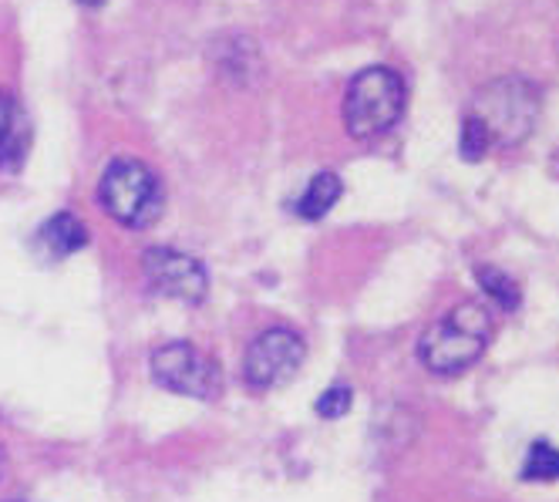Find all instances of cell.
<instances>
[{
  "mask_svg": "<svg viewBox=\"0 0 559 502\" xmlns=\"http://www.w3.org/2000/svg\"><path fill=\"white\" fill-rule=\"evenodd\" d=\"M492 340V314L486 303L462 300L438 318L418 340V358L431 374H462L486 355Z\"/></svg>",
  "mask_w": 559,
  "mask_h": 502,
  "instance_id": "obj_1",
  "label": "cell"
},
{
  "mask_svg": "<svg viewBox=\"0 0 559 502\" xmlns=\"http://www.w3.org/2000/svg\"><path fill=\"white\" fill-rule=\"evenodd\" d=\"M408 105L405 79L394 68L371 64L354 74L344 95V129L354 139H381L402 122Z\"/></svg>",
  "mask_w": 559,
  "mask_h": 502,
  "instance_id": "obj_2",
  "label": "cell"
},
{
  "mask_svg": "<svg viewBox=\"0 0 559 502\" xmlns=\"http://www.w3.org/2000/svg\"><path fill=\"white\" fill-rule=\"evenodd\" d=\"M102 210L126 229H148L166 206V192L158 176L139 159H115L98 182Z\"/></svg>",
  "mask_w": 559,
  "mask_h": 502,
  "instance_id": "obj_3",
  "label": "cell"
},
{
  "mask_svg": "<svg viewBox=\"0 0 559 502\" xmlns=\"http://www.w3.org/2000/svg\"><path fill=\"white\" fill-rule=\"evenodd\" d=\"M468 119L489 135V145H519L539 119V92L526 79H499L472 101Z\"/></svg>",
  "mask_w": 559,
  "mask_h": 502,
  "instance_id": "obj_4",
  "label": "cell"
},
{
  "mask_svg": "<svg viewBox=\"0 0 559 502\" xmlns=\"http://www.w3.org/2000/svg\"><path fill=\"white\" fill-rule=\"evenodd\" d=\"M148 368H152V378L163 384L166 392L182 395V398L213 402L223 392L219 364L206 351H199L195 344H186V340H169L163 347H155Z\"/></svg>",
  "mask_w": 559,
  "mask_h": 502,
  "instance_id": "obj_5",
  "label": "cell"
},
{
  "mask_svg": "<svg viewBox=\"0 0 559 502\" xmlns=\"http://www.w3.org/2000/svg\"><path fill=\"white\" fill-rule=\"evenodd\" d=\"M307 358V344L294 327L260 331L243 355V381L253 392H270L287 384Z\"/></svg>",
  "mask_w": 559,
  "mask_h": 502,
  "instance_id": "obj_6",
  "label": "cell"
},
{
  "mask_svg": "<svg viewBox=\"0 0 559 502\" xmlns=\"http://www.w3.org/2000/svg\"><path fill=\"white\" fill-rule=\"evenodd\" d=\"M145 280L166 297H176L182 303H203L210 294L206 266L195 256L176 250V247H152L142 256Z\"/></svg>",
  "mask_w": 559,
  "mask_h": 502,
  "instance_id": "obj_7",
  "label": "cell"
},
{
  "mask_svg": "<svg viewBox=\"0 0 559 502\" xmlns=\"http://www.w3.org/2000/svg\"><path fill=\"white\" fill-rule=\"evenodd\" d=\"M31 152V122L24 105L0 92V169L4 172H17Z\"/></svg>",
  "mask_w": 559,
  "mask_h": 502,
  "instance_id": "obj_8",
  "label": "cell"
},
{
  "mask_svg": "<svg viewBox=\"0 0 559 502\" xmlns=\"http://www.w3.org/2000/svg\"><path fill=\"white\" fill-rule=\"evenodd\" d=\"M37 247L55 260L71 256L88 247V226L74 213H55L41 229H37Z\"/></svg>",
  "mask_w": 559,
  "mask_h": 502,
  "instance_id": "obj_9",
  "label": "cell"
},
{
  "mask_svg": "<svg viewBox=\"0 0 559 502\" xmlns=\"http://www.w3.org/2000/svg\"><path fill=\"white\" fill-rule=\"evenodd\" d=\"M341 192H344V182H341L337 172H317L307 182L304 196L297 200V216H304V219H324L337 206Z\"/></svg>",
  "mask_w": 559,
  "mask_h": 502,
  "instance_id": "obj_10",
  "label": "cell"
},
{
  "mask_svg": "<svg viewBox=\"0 0 559 502\" xmlns=\"http://www.w3.org/2000/svg\"><path fill=\"white\" fill-rule=\"evenodd\" d=\"M523 479L526 482H556L559 479V449L549 442H533L523 458Z\"/></svg>",
  "mask_w": 559,
  "mask_h": 502,
  "instance_id": "obj_11",
  "label": "cell"
},
{
  "mask_svg": "<svg viewBox=\"0 0 559 502\" xmlns=\"http://www.w3.org/2000/svg\"><path fill=\"white\" fill-rule=\"evenodd\" d=\"M475 274H478V284H483V290H486L499 307H506V311H515L519 300H523V290H519V284H515L509 274H502L499 266H478Z\"/></svg>",
  "mask_w": 559,
  "mask_h": 502,
  "instance_id": "obj_12",
  "label": "cell"
},
{
  "mask_svg": "<svg viewBox=\"0 0 559 502\" xmlns=\"http://www.w3.org/2000/svg\"><path fill=\"white\" fill-rule=\"evenodd\" d=\"M492 145H489V135L478 129V122H472L468 115H465V122H462V135H459V152H462V159L468 163H478L486 156Z\"/></svg>",
  "mask_w": 559,
  "mask_h": 502,
  "instance_id": "obj_13",
  "label": "cell"
},
{
  "mask_svg": "<svg viewBox=\"0 0 559 502\" xmlns=\"http://www.w3.org/2000/svg\"><path fill=\"white\" fill-rule=\"evenodd\" d=\"M350 402H354V392L347 389L344 381H337V384H331V389L317 398V415H324V418H341L347 408H350Z\"/></svg>",
  "mask_w": 559,
  "mask_h": 502,
  "instance_id": "obj_14",
  "label": "cell"
},
{
  "mask_svg": "<svg viewBox=\"0 0 559 502\" xmlns=\"http://www.w3.org/2000/svg\"><path fill=\"white\" fill-rule=\"evenodd\" d=\"M4 469H8V452L0 449V479H4Z\"/></svg>",
  "mask_w": 559,
  "mask_h": 502,
  "instance_id": "obj_15",
  "label": "cell"
},
{
  "mask_svg": "<svg viewBox=\"0 0 559 502\" xmlns=\"http://www.w3.org/2000/svg\"><path fill=\"white\" fill-rule=\"evenodd\" d=\"M78 4H85V8H102L105 0H78Z\"/></svg>",
  "mask_w": 559,
  "mask_h": 502,
  "instance_id": "obj_16",
  "label": "cell"
}]
</instances>
